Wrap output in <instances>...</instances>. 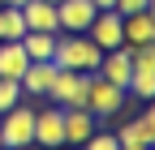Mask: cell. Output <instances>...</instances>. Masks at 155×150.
Returning <instances> with one entry per match:
<instances>
[{
    "mask_svg": "<svg viewBox=\"0 0 155 150\" xmlns=\"http://www.w3.org/2000/svg\"><path fill=\"white\" fill-rule=\"evenodd\" d=\"M91 77H95V73L56 69V77H52V90H48L43 99H52L56 107H86V90H91Z\"/></svg>",
    "mask_w": 155,
    "mask_h": 150,
    "instance_id": "cell-4",
    "label": "cell"
},
{
    "mask_svg": "<svg viewBox=\"0 0 155 150\" xmlns=\"http://www.w3.org/2000/svg\"><path fill=\"white\" fill-rule=\"evenodd\" d=\"M52 5H61V0H52Z\"/></svg>",
    "mask_w": 155,
    "mask_h": 150,
    "instance_id": "cell-23",
    "label": "cell"
},
{
    "mask_svg": "<svg viewBox=\"0 0 155 150\" xmlns=\"http://www.w3.org/2000/svg\"><path fill=\"white\" fill-rule=\"evenodd\" d=\"M22 17H26V30L61 34V17H56V5H52V0H26V5H22Z\"/></svg>",
    "mask_w": 155,
    "mask_h": 150,
    "instance_id": "cell-11",
    "label": "cell"
},
{
    "mask_svg": "<svg viewBox=\"0 0 155 150\" xmlns=\"http://www.w3.org/2000/svg\"><path fill=\"white\" fill-rule=\"evenodd\" d=\"M99 47L91 43V34H56V69H73V73H95L99 69Z\"/></svg>",
    "mask_w": 155,
    "mask_h": 150,
    "instance_id": "cell-1",
    "label": "cell"
},
{
    "mask_svg": "<svg viewBox=\"0 0 155 150\" xmlns=\"http://www.w3.org/2000/svg\"><path fill=\"white\" fill-rule=\"evenodd\" d=\"M22 52L30 56V60H52V56H56V34H48V30H26V34H22Z\"/></svg>",
    "mask_w": 155,
    "mask_h": 150,
    "instance_id": "cell-14",
    "label": "cell"
},
{
    "mask_svg": "<svg viewBox=\"0 0 155 150\" xmlns=\"http://www.w3.org/2000/svg\"><path fill=\"white\" fill-rule=\"evenodd\" d=\"M22 99H26V95H22V86L9 82V77H0V116H5L13 103H22Z\"/></svg>",
    "mask_w": 155,
    "mask_h": 150,
    "instance_id": "cell-18",
    "label": "cell"
},
{
    "mask_svg": "<svg viewBox=\"0 0 155 150\" xmlns=\"http://www.w3.org/2000/svg\"><path fill=\"white\" fill-rule=\"evenodd\" d=\"M86 34H91V43L99 47V52L121 47V43H125V34H121V13H116V9H99L95 22L86 26Z\"/></svg>",
    "mask_w": 155,
    "mask_h": 150,
    "instance_id": "cell-6",
    "label": "cell"
},
{
    "mask_svg": "<svg viewBox=\"0 0 155 150\" xmlns=\"http://www.w3.org/2000/svg\"><path fill=\"white\" fill-rule=\"evenodd\" d=\"M121 150H155V146H121Z\"/></svg>",
    "mask_w": 155,
    "mask_h": 150,
    "instance_id": "cell-22",
    "label": "cell"
},
{
    "mask_svg": "<svg viewBox=\"0 0 155 150\" xmlns=\"http://www.w3.org/2000/svg\"><path fill=\"white\" fill-rule=\"evenodd\" d=\"M52 77H56V60H30L26 73L17 77V86H22L26 99H43L52 90Z\"/></svg>",
    "mask_w": 155,
    "mask_h": 150,
    "instance_id": "cell-8",
    "label": "cell"
},
{
    "mask_svg": "<svg viewBox=\"0 0 155 150\" xmlns=\"http://www.w3.org/2000/svg\"><path fill=\"white\" fill-rule=\"evenodd\" d=\"M0 5H13V9H22V5H26V0H0Z\"/></svg>",
    "mask_w": 155,
    "mask_h": 150,
    "instance_id": "cell-21",
    "label": "cell"
},
{
    "mask_svg": "<svg viewBox=\"0 0 155 150\" xmlns=\"http://www.w3.org/2000/svg\"><path fill=\"white\" fill-rule=\"evenodd\" d=\"M125 95H134V99H155V69H134L129 73V82H125Z\"/></svg>",
    "mask_w": 155,
    "mask_h": 150,
    "instance_id": "cell-16",
    "label": "cell"
},
{
    "mask_svg": "<svg viewBox=\"0 0 155 150\" xmlns=\"http://www.w3.org/2000/svg\"><path fill=\"white\" fill-rule=\"evenodd\" d=\"M112 133H116V142H121V146H155V111H151V103H147L142 116H134L129 124L112 129Z\"/></svg>",
    "mask_w": 155,
    "mask_h": 150,
    "instance_id": "cell-9",
    "label": "cell"
},
{
    "mask_svg": "<svg viewBox=\"0 0 155 150\" xmlns=\"http://www.w3.org/2000/svg\"><path fill=\"white\" fill-rule=\"evenodd\" d=\"M82 150H121V142H116V133L104 124V129H95V133L82 142Z\"/></svg>",
    "mask_w": 155,
    "mask_h": 150,
    "instance_id": "cell-17",
    "label": "cell"
},
{
    "mask_svg": "<svg viewBox=\"0 0 155 150\" xmlns=\"http://www.w3.org/2000/svg\"><path fill=\"white\" fill-rule=\"evenodd\" d=\"M95 9L91 0H61L56 5V17H61V34H86V26L95 22Z\"/></svg>",
    "mask_w": 155,
    "mask_h": 150,
    "instance_id": "cell-7",
    "label": "cell"
},
{
    "mask_svg": "<svg viewBox=\"0 0 155 150\" xmlns=\"http://www.w3.org/2000/svg\"><path fill=\"white\" fill-rule=\"evenodd\" d=\"M22 34H26V17H22V9L0 5V43H17Z\"/></svg>",
    "mask_w": 155,
    "mask_h": 150,
    "instance_id": "cell-15",
    "label": "cell"
},
{
    "mask_svg": "<svg viewBox=\"0 0 155 150\" xmlns=\"http://www.w3.org/2000/svg\"><path fill=\"white\" fill-rule=\"evenodd\" d=\"M121 107H125V90L121 86H112V82H104L99 73L91 77V90H86V111L95 116V124H112L116 116H121Z\"/></svg>",
    "mask_w": 155,
    "mask_h": 150,
    "instance_id": "cell-3",
    "label": "cell"
},
{
    "mask_svg": "<svg viewBox=\"0 0 155 150\" xmlns=\"http://www.w3.org/2000/svg\"><path fill=\"white\" fill-rule=\"evenodd\" d=\"M0 146H9V150L35 146V107H30L26 99L13 103L5 116H0Z\"/></svg>",
    "mask_w": 155,
    "mask_h": 150,
    "instance_id": "cell-2",
    "label": "cell"
},
{
    "mask_svg": "<svg viewBox=\"0 0 155 150\" xmlns=\"http://www.w3.org/2000/svg\"><path fill=\"white\" fill-rule=\"evenodd\" d=\"M35 146H43V150H56V146H65V107H35Z\"/></svg>",
    "mask_w": 155,
    "mask_h": 150,
    "instance_id": "cell-5",
    "label": "cell"
},
{
    "mask_svg": "<svg viewBox=\"0 0 155 150\" xmlns=\"http://www.w3.org/2000/svg\"><path fill=\"white\" fill-rule=\"evenodd\" d=\"M95 116L86 107H65V146H82L91 133H95Z\"/></svg>",
    "mask_w": 155,
    "mask_h": 150,
    "instance_id": "cell-12",
    "label": "cell"
},
{
    "mask_svg": "<svg viewBox=\"0 0 155 150\" xmlns=\"http://www.w3.org/2000/svg\"><path fill=\"white\" fill-rule=\"evenodd\" d=\"M26 64H30V56L22 52V39H17V43H0V77L17 82L26 73Z\"/></svg>",
    "mask_w": 155,
    "mask_h": 150,
    "instance_id": "cell-13",
    "label": "cell"
},
{
    "mask_svg": "<svg viewBox=\"0 0 155 150\" xmlns=\"http://www.w3.org/2000/svg\"><path fill=\"white\" fill-rule=\"evenodd\" d=\"M121 34H125V47L155 43V9H142V13H129V17H121Z\"/></svg>",
    "mask_w": 155,
    "mask_h": 150,
    "instance_id": "cell-10",
    "label": "cell"
},
{
    "mask_svg": "<svg viewBox=\"0 0 155 150\" xmlns=\"http://www.w3.org/2000/svg\"><path fill=\"white\" fill-rule=\"evenodd\" d=\"M112 9L121 13V17H129V13H142V9H151V0H116Z\"/></svg>",
    "mask_w": 155,
    "mask_h": 150,
    "instance_id": "cell-19",
    "label": "cell"
},
{
    "mask_svg": "<svg viewBox=\"0 0 155 150\" xmlns=\"http://www.w3.org/2000/svg\"><path fill=\"white\" fill-rule=\"evenodd\" d=\"M91 5H95V9H112L116 0H91Z\"/></svg>",
    "mask_w": 155,
    "mask_h": 150,
    "instance_id": "cell-20",
    "label": "cell"
},
{
    "mask_svg": "<svg viewBox=\"0 0 155 150\" xmlns=\"http://www.w3.org/2000/svg\"><path fill=\"white\" fill-rule=\"evenodd\" d=\"M0 150H9V146H0Z\"/></svg>",
    "mask_w": 155,
    "mask_h": 150,
    "instance_id": "cell-24",
    "label": "cell"
}]
</instances>
